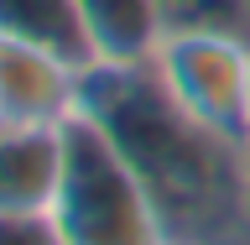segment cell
Segmentation results:
<instances>
[{
	"instance_id": "6",
	"label": "cell",
	"mask_w": 250,
	"mask_h": 245,
	"mask_svg": "<svg viewBox=\"0 0 250 245\" xmlns=\"http://www.w3.org/2000/svg\"><path fill=\"white\" fill-rule=\"evenodd\" d=\"M94 42V63H151L162 42V5L156 0H78Z\"/></svg>"
},
{
	"instance_id": "4",
	"label": "cell",
	"mask_w": 250,
	"mask_h": 245,
	"mask_svg": "<svg viewBox=\"0 0 250 245\" xmlns=\"http://www.w3.org/2000/svg\"><path fill=\"white\" fill-rule=\"evenodd\" d=\"M83 63L52 47L0 37V120L21 125H62L83 105Z\"/></svg>"
},
{
	"instance_id": "8",
	"label": "cell",
	"mask_w": 250,
	"mask_h": 245,
	"mask_svg": "<svg viewBox=\"0 0 250 245\" xmlns=\"http://www.w3.org/2000/svg\"><path fill=\"white\" fill-rule=\"evenodd\" d=\"M167 26H250V0H156Z\"/></svg>"
},
{
	"instance_id": "5",
	"label": "cell",
	"mask_w": 250,
	"mask_h": 245,
	"mask_svg": "<svg viewBox=\"0 0 250 245\" xmlns=\"http://www.w3.org/2000/svg\"><path fill=\"white\" fill-rule=\"evenodd\" d=\"M62 178V125L0 120V214L52 209Z\"/></svg>"
},
{
	"instance_id": "10",
	"label": "cell",
	"mask_w": 250,
	"mask_h": 245,
	"mask_svg": "<svg viewBox=\"0 0 250 245\" xmlns=\"http://www.w3.org/2000/svg\"><path fill=\"white\" fill-rule=\"evenodd\" d=\"M167 245H172V240H167Z\"/></svg>"
},
{
	"instance_id": "3",
	"label": "cell",
	"mask_w": 250,
	"mask_h": 245,
	"mask_svg": "<svg viewBox=\"0 0 250 245\" xmlns=\"http://www.w3.org/2000/svg\"><path fill=\"white\" fill-rule=\"evenodd\" d=\"M151 73L193 120L250 146V26H167Z\"/></svg>"
},
{
	"instance_id": "2",
	"label": "cell",
	"mask_w": 250,
	"mask_h": 245,
	"mask_svg": "<svg viewBox=\"0 0 250 245\" xmlns=\"http://www.w3.org/2000/svg\"><path fill=\"white\" fill-rule=\"evenodd\" d=\"M52 214L68 245H167L146 183L83 105L62 120V178Z\"/></svg>"
},
{
	"instance_id": "9",
	"label": "cell",
	"mask_w": 250,
	"mask_h": 245,
	"mask_svg": "<svg viewBox=\"0 0 250 245\" xmlns=\"http://www.w3.org/2000/svg\"><path fill=\"white\" fill-rule=\"evenodd\" d=\"M0 245H68L52 209H11L0 214Z\"/></svg>"
},
{
	"instance_id": "1",
	"label": "cell",
	"mask_w": 250,
	"mask_h": 245,
	"mask_svg": "<svg viewBox=\"0 0 250 245\" xmlns=\"http://www.w3.org/2000/svg\"><path fill=\"white\" fill-rule=\"evenodd\" d=\"M83 110L146 183L172 245H250V146L193 120L151 63H94Z\"/></svg>"
},
{
	"instance_id": "7",
	"label": "cell",
	"mask_w": 250,
	"mask_h": 245,
	"mask_svg": "<svg viewBox=\"0 0 250 245\" xmlns=\"http://www.w3.org/2000/svg\"><path fill=\"white\" fill-rule=\"evenodd\" d=\"M0 37L52 47L62 58L94 68V42H89L78 0H0Z\"/></svg>"
}]
</instances>
